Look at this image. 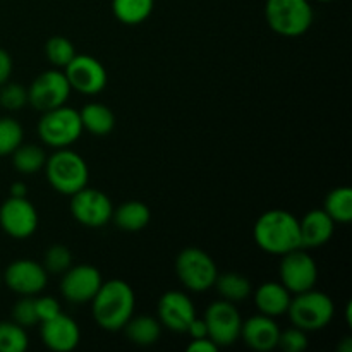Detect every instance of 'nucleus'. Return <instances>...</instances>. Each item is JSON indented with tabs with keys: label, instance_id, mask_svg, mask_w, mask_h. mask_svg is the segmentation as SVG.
I'll return each mask as SVG.
<instances>
[{
	"label": "nucleus",
	"instance_id": "40",
	"mask_svg": "<svg viewBox=\"0 0 352 352\" xmlns=\"http://www.w3.org/2000/svg\"><path fill=\"white\" fill-rule=\"evenodd\" d=\"M337 351H339V352H352V339H351V337H344L342 342L337 346Z\"/></svg>",
	"mask_w": 352,
	"mask_h": 352
},
{
	"label": "nucleus",
	"instance_id": "43",
	"mask_svg": "<svg viewBox=\"0 0 352 352\" xmlns=\"http://www.w3.org/2000/svg\"><path fill=\"white\" fill-rule=\"evenodd\" d=\"M0 282H2V274H0Z\"/></svg>",
	"mask_w": 352,
	"mask_h": 352
},
{
	"label": "nucleus",
	"instance_id": "17",
	"mask_svg": "<svg viewBox=\"0 0 352 352\" xmlns=\"http://www.w3.org/2000/svg\"><path fill=\"white\" fill-rule=\"evenodd\" d=\"M41 340L45 347L55 352H71L78 347L81 340V332L79 327L71 316L57 315L55 318L41 322L40 329Z\"/></svg>",
	"mask_w": 352,
	"mask_h": 352
},
{
	"label": "nucleus",
	"instance_id": "29",
	"mask_svg": "<svg viewBox=\"0 0 352 352\" xmlns=\"http://www.w3.org/2000/svg\"><path fill=\"white\" fill-rule=\"evenodd\" d=\"M45 55L55 69H64L74 58L76 48L65 36H52L45 43Z\"/></svg>",
	"mask_w": 352,
	"mask_h": 352
},
{
	"label": "nucleus",
	"instance_id": "8",
	"mask_svg": "<svg viewBox=\"0 0 352 352\" xmlns=\"http://www.w3.org/2000/svg\"><path fill=\"white\" fill-rule=\"evenodd\" d=\"M71 85L60 69L45 71L28 88V103L38 112L65 105L71 95Z\"/></svg>",
	"mask_w": 352,
	"mask_h": 352
},
{
	"label": "nucleus",
	"instance_id": "9",
	"mask_svg": "<svg viewBox=\"0 0 352 352\" xmlns=\"http://www.w3.org/2000/svg\"><path fill=\"white\" fill-rule=\"evenodd\" d=\"M203 320L208 329V339H212L219 347L232 346L241 339L243 318L234 302L226 299L212 302Z\"/></svg>",
	"mask_w": 352,
	"mask_h": 352
},
{
	"label": "nucleus",
	"instance_id": "10",
	"mask_svg": "<svg viewBox=\"0 0 352 352\" xmlns=\"http://www.w3.org/2000/svg\"><path fill=\"white\" fill-rule=\"evenodd\" d=\"M278 275H280V284L291 294H299V292L315 289L316 280H318V267L306 251L298 248V250L282 254Z\"/></svg>",
	"mask_w": 352,
	"mask_h": 352
},
{
	"label": "nucleus",
	"instance_id": "35",
	"mask_svg": "<svg viewBox=\"0 0 352 352\" xmlns=\"http://www.w3.org/2000/svg\"><path fill=\"white\" fill-rule=\"evenodd\" d=\"M34 309H36L38 322H47V320L55 318L57 315H60V305L55 298L50 296H43V298L34 299Z\"/></svg>",
	"mask_w": 352,
	"mask_h": 352
},
{
	"label": "nucleus",
	"instance_id": "32",
	"mask_svg": "<svg viewBox=\"0 0 352 352\" xmlns=\"http://www.w3.org/2000/svg\"><path fill=\"white\" fill-rule=\"evenodd\" d=\"M28 103V89L16 82H6L0 86V107L10 112L21 110Z\"/></svg>",
	"mask_w": 352,
	"mask_h": 352
},
{
	"label": "nucleus",
	"instance_id": "6",
	"mask_svg": "<svg viewBox=\"0 0 352 352\" xmlns=\"http://www.w3.org/2000/svg\"><path fill=\"white\" fill-rule=\"evenodd\" d=\"M81 117L78 110L71 107H57L43 112L38 122V136L47 146L67 148L81 138L82 134Z\"/></svg>",
	"mask_w": 352,
	"mask_h": 352
},
{
	"label": "nucleus",
	"instance_id": "39",
	"mask_svg": "<svg viewBox=\"0 0 352 352\" xmlns=\"http://www.w3.org/2000/svg\"><path fill=\"white\" fill-rule=\"evenodd\" d=\"M10 196H14V198H26L28 196V188L24 182H14L12 186H10Z\"/></svg>",
	"mask_w": 352,
	"mask_h": 352
},
{
	"label": "nucleus",
	"instance_id": "26",
	"mask_svg": "<svg viewBox=\"0 0 352 352\" xmlns=\"http://www.w3.org/2000/svg\"><path fill=\"white\" fill-rule=\"evenodd\" d=\"M323 210L336 223H349L352 220V189L347 186L332 189L327 195Z\"/></svg>",
	"mask_w": 352,
	"mask_h": 352
},
{
	"label": "nucleus",
	"instance_id": "36",
	"mask_svg": "<svg viewBox=\"0 0 352 352\" xmlns=\"http://www.w3.org/2000/svg\"><path fill=\"white\" fill-rule=\"evenodd\" d=\"M10 74H12V57L9 52L0 48V86L9 81Z\"/></svg>",
	"mask_w": 352,
	"mask_h": 352
},
{
	"label": "nucleus",
	"instance_id": "22",
	"mask_svg": "<svg viewBox=\"0 0 352 352\" xmlns=\"http://www.w3.org/2000/svg\"><path fill=\"white\" fill-rule=\"evenodd\" d=\"M82 129L89 131L95 136H107L116 127V116L103 103H88L79 112Z\"/></svg>",
	"mask_w": 352,
	"mask_h": 352
},
{
	"label": "nucleus",
	"instance_id": "2",
	"mask_svg": "<svg viewBox=\"0 0 352 352\" xmlns=\"http://www.w3.org/2000/svg\"><path fill=\"white\" fill-rule=\"evenodd\" d=\"M253 237L260 250L277 256L301 248L299 220L285 210H268L261 213L254 223Z\"/></svg>",
	"mask_w": 352,
	"mask_h": 352
},
{
	"label": "nucleus",
	"instance_id": "13",
	"mask_svg": "<svg viewBox=\"0 0 352 352\" xmlns=\"http://www.w3.org/2000/svg\"><path fill=\"white\" fill-rule=\"evenodd\" d=\"M71 89L82 95H98L107 86V71L100 60L91 55L76 54L74 58L64 67Z\"/></svg>",
	"mask_w": 352,
	"mask_h": 352
},
{
	"label": "nucleus",
	"instance_id": "16",
	"mask_svg": "<svg viewBox=\"0 0 352 352\" xmlns=\"http://www.w3.org/2000/svg\"><path fill=\"white\" fill-rule=\"evenodd\" d=\"M158 322L165 329L177 333L188 332L189 325L196 318V309L191 299L181 291H168L158 301Z\"/></svg>",
	"mask_w": 352,
	"mask_h": 352
},
{
	"label": "nucleus",
	"instance_id": "23",
	"mask_svg": "<svg viewBox=\"0 0 352 352\" xmlns=\"http://www.w3.org/2000/svg\"><path fill=\"white\" fill-rule=\"evenodd\" d=\"M126 337L136 346H153L158 342L162 333V323L153 316H131L129 322L124 325Z\"/></svg>",
	"mask_w": 352,
	"mask_h": 352
},
{
	"label": "nucleus",
	"instance_id": "5",
	"mask_svg": "<svg viewBox=\"0 0 352 352\" xmlns=\"http://www.w3.org/2000/svg\"><path fill=\"white\" fill-rule=\"evenodd\" d=\"M287 313L292 325L305 332H316L332 322L336 306L325 292L309 289L291 298Z\"/></svg>",
	"mask_w": 352,
	"mask_h": 352
},
{
	"label": "nucleus",
	"instance_id": "27",
	"mask_svg": "<svg viewBox=\"0 0 352 352\" xmlns=\"http://www.w3.org/2000/svg\"><path fill=\"white\" fill-rule=\"evenodd\" d=\"M47 162V155L36 144H23L21 143L16 150L12 151V164L17 172L31 175L34 172L41 170Z\"/></svg>",
	"mask_w": 352,
	"mask_h": 352
},
{
	"label": "nucleus",
	"instance_id": "1",
	"mask_svg": "<svg viewBox=\"0 0 352 352\" xmlns=\"http://www.w3.org/2000/svg\"><path fill=\"white\" fill-rule=\"evenodd\" d=\"M136 306V296L126 280L112 278L103 282L95 298L91 299L93 318L100 329L117 332L131 320Z\"/></svg>",
	"mask_w": 352,
	"mask_h": 352
},
{
	"label": "nucleus",
	"instance_id": "25",
	"mask_svg": "<svg viewBox=\"0 0 352 352\" xmlns=\"http://www.w3.org/2000/svg\"><path fill=\"white\" fill-rule=\"evenodd\" d=\"M213 287H217V291L222 296V299L234 302V305L241 301H246L251 296V292H253L251 282L244 275L239 274L219 275Z\"/></svg>",
	"mask_w": 352,
	"mask_h": 352
},
{
	"label": "nucleus",
	"instance_id": "33",
	"mask_svg": "<svg viewBox=\"0 0 352 352\" xmlns=\"http://www.w3.org/2000/svg\"><path fill=\"white\" fill-rule=\"evenodd\" d=\"M12 322L21 325L23 329H31L38 323L36 309H34V299L30 296H24L14 305L12 308Z\"/></svg>",
	"mask_w": 352,
	"mask_h": 352
},
{
	"label": "nucleus",
	"instance_id": "21",
	"mask_svg": "<svg viewBox=\"0 0 352 352\" xmlns=\"http://www.w3.org/2000/svg\"><path fill=\"white\" fill-rule=\"evenodd\" d=\"M151 212L144 203L126 201L113 210L112 220L124 232H140L150 223Z\"/></svg>",
	"mask_w": 352,
	"mask_h": 352
},
{
	"label": "nucleus",
	"instance_id": "42",
	"mask_svg": "<svg viewBox=\"0 0 352 352\" xmlns=\"http://www.w3.org/2000/svg\"><path fill=\"white\" fill-rule=\"evenodd\" d=\"M318 2H333V0H318Z\"/></svg>",
	"mask_w": 352,
	"mask_h": 352
},
{
	"label": "nucleus",
	"instance_id": "18",
	"mask_svg": "<svg viewBox=\"0 0 352 352\" xmlns=\"http://www.w3.org/2000/svg\"><path fill=\"white\" fill-rule=\"evenodd\" d=\"M280 329L272 316L256 315L243 322L241 327V339L250 349L258 352L274 351L278 344Z\"/></svg>",
	"mask_w": 352,
	"mask_h": 352
},
{
	"label": "nucleus",
	"instance_id": "15",
	"mask_svg": "<svg viewBox=\"0 0 352 352\" xmlns=\"http://www.w3.org/2000/svg\"><path fill=\"white\" fill-rule=\"evenodd\" d=\"M3 282L12 292L21 296H36L47 287L48 274L43 265L33 260H16L6 268Z\"/></svg>",
	"mask_w": 352,
	"mask_h": 352
},
{
	"label": "nucleus",
	"instance_id": "11",
	"mask_svg": "<svg viewBox=\"0 0 352 352\" xmlns=\"http://www.w3.org/2000/svg\"><path fill=\"white\" fill-rule=\"evenodd\" d=\"M71 215L85 227L98 229L112 220L113 206L105 192L93 188H82L71 196Z\"/></svg>",
	"mask_w": 352,
	"mask_h": 352
},
{
	"label": "nucleus",
	"instance_id": "31",
	"mask_svg": "<svg viewBox=\"0 0 352 352\" xmlns=\"http://www.w3.org/2000/svg\"><path fill=\"white\" fill-rule=\"evenodd\" d=\"M72 267V254L69 248L62 246V244H55V246L48 248L45 251L43 258V268L47 274L52 275H62L65 270Z\"/></svg>",
	"mask_w": 352,
	"mask_h": 352
},
{
	"label": "nucleus",
	"instance_id": "3",
	"mask_svg": "<svg viewBox=\"0 0 352 352\" xmlns=\"http://www.w3.org/2000/svg\"><path fill=\"white\" fill-rule=\"evenodd\" d=\"M45 174L57 192L72 196L88 186L89 172L85 158L67 148H58L45 162Z\"/></svg>",
	"mask_w": 352,
	"mask_h": 352
},
{
	"label": "nucleus",
	"instance_id": "34",
	"mask_svg": "<svg viewBox=\"0 0 352 352\" xmlns=\"http://www.w3.org/2000/svg\"><path fill=\"white\" fill-rule=\"evenodd\" d=\"M308 336H306L305 330L292 327V329L280 332L277 347H280L285 352H305L308 349Z\"/></svg>",
	"mask_w": 352,
	"mask_h": 352
},
{
	"label": "nucleus",
	"instance_id": "12",
	"mask_svg": "<svg viewBox=\"0 0 352 352\" xmlns=\"http://www.w3.org/2000/svg\"><path fill=\"white\" fill-rule=\"evenodd\" d=\"M0 227L14 239H28L38 229V212L28 198L9 196L0 206Z\"/></svg>",
	"mask_w": 352,
	"mask_h": 352
},
{
	"label": "nucleus",
	"instance_id": "24",
	"mask_svg": "<svg viewBox=\"0 0 352 352\" xmlns=\"http://www.w3.org/2000/svg\"><path fill=\"white\" fill-rule=\"evenodd\" d=\"M155 0H112V12L127 26L144 23L151 16Z\"/></svg>",
	"mask_w": 352,
	"mask_h": 352
},
{
	"label": "nucleus",
	"instance_id": "19",
	"mask_svg": "<svg viewBox=\"0 0 352 352\" xmlns=\"http://www.w3.org/2000/svg\"><path fill=\"white\" fill-rule=\"evenodd\" d=\"M336 222L325 210H311L299 220L301 248H322L332 239Z\"/></svg>",
	"mask_w": 352,
	"mask_h": 352
},
{
	"label": "nucleus",
	"instance_id": "20",
	"mask_svg": "<svg viewBox=\"0 0 352 352\" xmlns=\"http://www.w3.org/2000/svg\"><path fill=\"white\" fill-rule=\"evenodd\" d=\"M254 305L261 315L275 318L287 313L291 305V292L280 282H265L254 292Z\"/></svg>",
	"mask_w": 352,
	"mask_h": 352
},
{
	"label": "nucleus",
	"instance_id": "14",
	"mask_svg": "<svg viewBox=\"0 0 352 352\" xmlns=\"http://www.w3.org/2000/svg\"><path fill=\"white\" fill-rule=\"evenodd\" d=\"M62 275H64L60 282L62 296L76 305L91 302L103 284L102 274L93 265H76Z\"/></svg>",
	"mask_w": 352,
	"mask_h": 352
},
{
	"label": "nucleus",
	"instance_id": "30",
	"mask_svg": "<svg viewBox=\"0 0 352 352\" xmlns=\"http://www.w3.org/2000/svg\"><path fill=\"white\" fill-rule=\"evenodd\" d=\"M24 131L17 120L10 117H0V157L12 155V151L23 143Z\"/></svg>",
	"mask_w": 352,
	"mask_h": 352
},
{
	"label": "nucleus",
	"instance_id": "37",
	"mask_svg": "<svg viewBox=\"0 0 352 352\" xmlns=\"http://www.w3.org/2000/svg\"><path fill=\"white\" fill-rule=\"evenodd\" d=\"M186 349L189 352H217L219 346L212 339H208V337H203V339H192Z\"/></svg>",
	"mask_w": 352,
	"mask_h": 352
},
{
	"label": "nucleus",
	"instance_id": "41",
	"mask_svg": "<svg viewBox=\"0 0 352 352\" xmlns=\"http://www.w3.org/2000/svg\"><path fill=\"white\" fill-rule=\"evenodd\" d=\"M346 318H347V325L352 327V305L351 302H347V306H346Z\"/></svg>",
	"mask_w": 352,
	"mask_h": 352
},
{
	"label": "nucleus",
	"instance_id": "28",
	"mask_svg": "<svg viewBox=\"0 0 352 352\" xmlns=\"http://www.w3.org/2000/svg\"><path fill=\"white\" fill-rule=\"evenodd\" d=\"M28 346L26 329L16 322H0V352H24Z\"/></svg>",
	"mask_w": 352,
	"mask_h": 352
},
{
	"label": "nucleus",
	"instance_id": "38",
	"mask_svg": "<svg viewBox=\"0 0 352 352\" xmlns=\"http://www.w3.org/2000/svg\"><path fill=\"white\" fill-rule=\"evenodd\" d=\"M186 333H189L191 339H203V337H208V329H206L205 320L196 316V318L191 322V325H189L188 332Z\"/></svg>",
	"mask_w": 352,
	"mask_h": 352
},
{
	"label": "nucleus",
	"instance_id": "4",
	"mask_svg": "<svg viewBox=\"0 0 352 352\" xmlns=\"http://www.w3.org/2000/svg\"><path fill=\"white\" fill-rule=\"evenodd\" d=\"M265 19L277 34L301 36L313 24L311 3L308 0H267Z\"/></svg>",
	"mask_w": 352,
	"mask_h": 352
},
{
	"label": "nucleus",
	"instance_id": "7",
	"mask_svg": "<svg viewBox=\"0 0 352 352\" xmlns=\"http://www.w3.org/2000/svg\"><path fill=\"white\" fill-rule=\"evenodd\" d=\"M175 274L186 289L205 292L215 285L219 268L206 251L199 248H186L175 258Z\"/></svg>",
	"mask_w": 352,
	"mask_h": 352
}]
</instances>
